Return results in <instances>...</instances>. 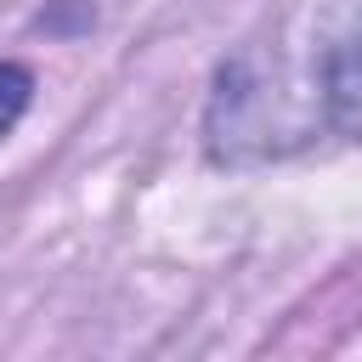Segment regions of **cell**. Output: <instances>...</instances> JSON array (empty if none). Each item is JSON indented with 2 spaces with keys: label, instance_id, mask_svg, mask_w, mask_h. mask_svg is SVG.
Instances as JSON below:
<instances>
[{
  "label": "cell",
  "instance_id": "6da1fadb",
  "mask_svg": "<svg viewBox=\"0 0 362 362\" xmlns=\"http://www.w3.org/2000/svg\"><path fill=\"white\" fill-rule=\"evenodd\" d=\"M322 113H328V124L339 136H356L362 141V17L328 51V68H322Z\"/></svg>",
  "mask_w": 362,
  "mask_h": 362
},
{
  "label": "cell",
  "instance_id": "7a4b0ae2",
  "mask_svg": "<svg viewBox=\"0 0 362 362\" xmlns=\"http://www.w3.org/2000/svg\"><path fill=\"white\" fill-rule=\"evenodd\" d=\"M34 102V74L23 62H0V141L17 130V119L28 113Z\"/></svg>",
  "mask_w": 362,
  "mask_h": 362
}]
</instances>
